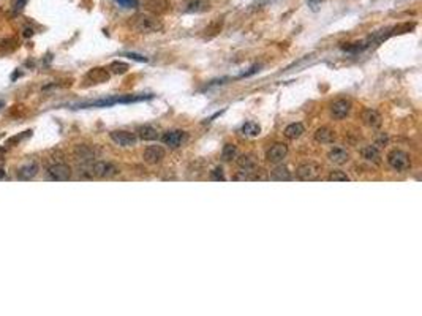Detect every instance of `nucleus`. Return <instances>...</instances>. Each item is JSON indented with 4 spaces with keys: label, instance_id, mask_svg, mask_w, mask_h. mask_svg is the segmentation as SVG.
<instances>
[{
    "label": "nucleus",
    "instance_id": "nucleus-1",
    "mask_svg": "<svg viewBox=\"0 0 422 316\" xmlns=\"http://www.w3.org/2000/svg\"><path fill=\"white\" fill-rule=\"evenodd\" d=\"M133 29L140 33H153L161 30V22L150 14H138L133 19Z\"/></svg>",
    "mask_w": 422,
    "mask_h": 316
},
{
    "label": "nucleus",
    "instance_id": "nucleus-2",
    "mask_svg": "<svg viewBox=\"0 0 422 316\" xmlns=\"http://www.w3.org/2000/svg\"><path fill=\"white\" fill-rule=\"evenodd\" d=\"M387 163H389V166L394 171H397V173H407L411 168L410 155L407 152L399 150V149H394L389 152V155H387Z\"/></svg>",
    "mask_w": 422,
    "mask_h": 316
},
{
    "label": "nucleus",
    "instance_id": "nucleus-3",
    "mask_svg": "<svg viewBox=\"0 0 422 316\" xmlns=\"http://www.w3.org/2000/svg\"><path fill=\"white\" fill-rule=\"evenodd\" d=\"M296 176L297 179L304 182H313L318 181L321 176V166L318 163H313V161H308V163H302L300 166H297L296 169Z\"/></svg>",
    "mask_w": 422,
    "mask_h": 316
},
{
    "label": "nucleus",
    "instance_id": "nucleus-4",
    "mask_svg": "<svg viewBox=\"0 0 422 316\" xmlns=\"http://www.w3.org/2000/svg\"><path fill=\"white\" fill-rule=\"evenodd\" d=\"M188 139V133L184 131V130H171V131H166L165 134L161 136V141L165 146L171 147V149H177L182 146L184 142H187Z\"/></svg>",
    "mask_w": 422,
    "mask_h": 316
},
{
    "label": "nucleus",
    "instance_id": "nucleus-5",
    "mask_svg": "<svg viewBox=\"0 0 422 316\" xmlns=\"http://www.w3.org/2000/svg\"><path fill=\"white\" fill-rule=\"evenodd\" d=\"M48 176L51 181L56 182H67L71 177V168L65 163H56L48 168Z\"/></svg>",
    "mask_w": 422,
    "mask_h": 316
},
{
    "label": "nucleus",
    "instance_id": "nucleus-6",
    "mask_svg": "<svg viewBox=\"0 0 422 316\" xmlns=\"http://www.w3.org/2000/svg\"><path fill=\"white\" fill-rule=\"evenodd\" d=\"M90 171H92V176L101 177V179L113 177V176L119 174V168L114 163H111V161H97V163L92 165Z\"/></svg>",
    "mask_w": 422,
    "mask_h": 316
},
{
    "label": "nucleus",
    "instance_id": "nucleus-7",
    "mask_svg": "<svg viewBox=\"0 0 422 316\" xmlns=\"http://www.w3.org/2000/svg\"><path fill=\"white\" fill-rule=\"evenodd\" d=\"M109 138L113 139L117 146L120 147H132L138 142V138L135 133L130 131H125V130H116V131H111L109 133Z\"/></svg>",
    "mask_w": 422,
    "mask_h": 316
},
{
    "label": "nucleus",
    "instance_id": "nucleus-8",
    "mask_svg": "<svg viewBox=\"0 0 422 316\" xmlns=\"http://www.w3.org/2000/svg\"><path fill=\"white\" fill-rule=\"evenodd\" d=\"M286 155H288V146L283 142H277V144H274L268 152H266V160H268L269 163L279 165L286 158Z\"/></svg>",
    "mask_w": 422,
    "mask_h": 316
},
{
    "label": "nucleus",
    "instance_id": "nucleus-9",
    "mask_svg": "<svg viewBox=\"0 0 422 316\" xmlns=\"http://www.w3.org/2000/svg\"><path fill=\"white\" fill-rule=\"evenodd\" d=\"M165 158V149L161 146H149L142 152V160L149 165H157Z\"/></svg>",
    "mask_w": 422,
    "mask_h": 316
},
{
    "label": "nucleus",
    "instance_id": "nucleus-10",
    "mask_svg": "<svg viewBox=\"0 0 422 316\" xmlns=\"http://www.w3.org/2000/svg\"><path fill=\"white\" fill-rule=\"evenodd\" d=\"M351 111V101L345 100V98H340L337 101H334L331 105V114L334 119H345Z\"/></svg>",
    "mask_w": 422,
    "mask_h": 316
},
{
    "label": "nucleus",
    "instance_id": "nucleus-11",
    "mask_svg": "<svg viewBox=\"0 0 422 316\" xmlns=\"http://www.w3.org/2000/svg\"><path fill=\"white\" fill-rule=\"evenodd\" d=\"M38 169H40L38 161L30 160L18 169V179L19 181H30V179H33L38 174Z\"/></svg>",
    "mask_w": 422,
    "mask_h": 316
},
{
    "label": "nucleus",
    "instance_id": "nucleus-12",
    "mask_svg": "<svg viewBox=\"0 0 422 316\" xmlns=\"http://www.w3.org/2000/svg\"><path fill=\"white\" fill-rule=\"evenodd\" d=\"M327 158H329V161H332L334 165H345L350 160V153L342 147H334L329 150V153H327Z\"/></svg>",
    "mask_w": 422,
    "mask_h": 316
},
{
    "label": "nucleus",
    "instance_id": "nucleus-13",
    "mask_svg": "<svg viewBox=\"0 0 422 316\" xmlns=\"http://www.w3.org/2000/svg\"><path fill=\"white\" fill-rule=\"evenodd\" d=\"M92 84H101V82H106L109 79V71L106 70V68H92V70L87 73V76H85Z\"/></svg>",
    "mask_w": 422,
    "mask_h": 316
},
{
    "label": "nucleus",
    "instance_id": "nucleus-14",
    "mask_svg": "<svg viewBox=\"0 0 422 316\" xmlns=\"http://www.w3.org/2000/svg\"><path fill=\"white\" fill-rule=\"evenodd\" d=\"M335 139V131L329 126H321L315 131V141L320 144H331Z\"/></svg>",
    "mask_w": 422,
    "mask_h": 316
},
{
    "label": "nucleus",
    "instance_id": "nucleus-15",
    "mask_svg": "<svg viewBox=\"0 0 422 316\" xmlns=\"http://www.w3.org/2000/svg\"><path fill=\"white\" fill-rule=\"evenodd\" d=\"M362 121L367 126L370 128H378L381 126V116L376 113L375 109H365L364 114H362Z\"/></svg>",
    "mask_w": 422,
    "mask_h": 316
},
{
    "label": "nucleus",
    "instance_id": "nucleus-16",
    "mask_svg": "<svg viewBox=\"0 0 422 316\" xmlns=\"http://www.w3.org/2000/svg\"><path fill=\"white\" fill-rule=\"evenodd\" d=\"M138 136L142 139V141H155L158 139V130L157 128H153L150 125H142L138 128Z\"/></svg>",
    "mask_w": 422,
    "mask_h": 316
},
{
    "label": "nucleus",
    "instance_id": "nucleus-17",
    "mask_svg": "<svg viewBox=\"0 0 422 316\" xmlns=\"http://www.w3.org/2000/svg\"><path fill=\"white\" fill-rule=\"evenodd\" d=\"M237 166L242 169V171H245V173H252V171L255 169V168H258V163H256V160L252 157V155H240L239 158H237Z\"/></svg>",
    "mask_w": 422,
    "mask_h": 316
},
{
    "label": "nucleus",
    "instance_id": "nucleus-18",
    "mask_svg": "<svg viewBox=\"0 0 422 316\" xmlns=\"http://www.w3.org/2000/svg\"><path fill=\"white\" fill-rule=\"evenodd\" d=\"M304 133H305V128H304L302 124H299V122L291 124V125H288V126L285 128V136H286L288 139H297V138H300V136H302Z\"/></svg>",
    "mask_w": 422,
    "mask_h": 316
},
{
    "label": "nucleus",
    "instance_id": "nucleus-19",
    "mask_svg": "<svg viewBox=\"0 0 422 316\" xmlns=\"http://www.w3.org/2000/svg\"><path fill=\"white\" fill-rule=\"evenodd\" d=\"M362 157L367 160V161H372V163H380V158H381V155H380V150H378V147H375V146H365L364 149H362Z\"/></svg>",
    "mask_w": 422,
    "mask_h": 316
},
{
    "label": "nucleus",
    "instance_id": "nucleus-20",
    "mask_svg": "<svg viewBox=\"0 0 422 316\" xmlns=\"http://www.w3.org/2000/svg\"><path fill=\"white\" fill-rule=\"evenodd\" d=\"M272 181H291L292 179V176H291V173H289V169L286 168V166H277L275 168L272 173H271V176H269Z\"/></svg>",
    "mask_w": 422,
    "mask_h": 316
},
{
    "label": "nucleus",
    "instance_id": "nucleus-21",
    "mask_svg": "<svg viewBox=\"0 0 422 316\" xmlns=\"http://www.w3.org/2000/svg\"><path fill=\"white\" fill-rule=\"evenodd\" d=\"M240 131H242V134H245V136H252V138H255V136H258L261 133V126L255 122H245L242 125V130Z\"/></svg>",
    "mask_w": 422,
    "mask_h": 316
},
{
    "label": "nucleus",
    "instance_id": "nucleus-22",
    "mask_svg": "<svg viewBox=\"0 0 422 316\" xmlns=\"http://www.w3.org/2000/svg\"><path fill=\"white\" fill-rule=\"evenodd\" d=\"M237 157V149L234 144H226L225 147H223V152H221V158L225 161H231L232 158Z\"/></svg>",
    "mask_w": 422,
    "mask_h": 316
},
{
    "label": "nucleus",
    "instance_id": "nucleus-23",
    "mask_svg": "<svg viewBox=\"0 0 422 316\" xmlns=\"http://www.w3.org/2000/svg\"><path fill=\"white\" fill-rule=\"evenodd\" d=\"M327 181L329 182H350V177L347 173L337 169V171H332V173L327 176Z\"/></svg>",
    "mask_w": 422,
    "mask_h": 316
},
{
    "label": "nucleus",
    "instance_id": "nucleus-24",
    "mask_svg": "<svg viewBox=\"0 0 422 316\" xmlns=\"http://www.w3.org/2000/svg\"><path fill=\"white\" fill-rule=\"evenodd\" d=\"M128 63H125V62H120V61H114L113 63L109 65V70L113 71L114 74H124V73H127L128 71Z\"/></svg>",
    "mask_w": 422,
    "mask_h": 316
},
{
    "label": "nucleus",
    "instance_id": "nucleus-25",
    "mask_svg": "<svg viewBox=\"0 0 422 316\" xmlns=\"http://www.w3.org/2000/svg\"><path fill=\"white\" fill-rule=\"evenodd\" d=\"M206 8H208V3H206L204 0H195V2L188 3L187 11H190V13H200V11H204Z\"/></svg>",
    "mask_w": 422,
    "mask_h": 316
},
{
    "label": "nucleus",
    "instance_id": "nucleus-26",
    "mask_svg": "<svg viewBox=\"0 0 422 316\" xmlns=\"http://www.w3.org/2000/svg\"><path fill=\"white\" fill-rule=\"evenodd\" d=\"M211 177H212V181H225V174H223V169H221V168H215V169L212 171Z\"/></svg>",
    "mask_w": 422,
    "mask_h": 316
},
{
    "label": "nucleus",
    "instance_id": "nucleus-27",
    "mask_svg": "<svg viewBox=\"0 0 422 316\" xmlns=\"http://www.w3.org/2000/svg\"><path fill=\"white\" fill-rule=\"evenodd\" d=\"M116 2L119 3V6H122V8H136V5H138L136 0H116Z\"/></svg>",
    "mask_w": 422,
    "mask_h": 316
},
{
    "label": "nucleus",
    "instance_id": "nucleus-28",
    "mask_svg": "<svg viewBox=\"0 0 422 316\" xmlns=\"http://www.w3.org/2000/svg\"><path fill=\"white\" fill-rule=\"evenodd\" d=\"M127 57H130V59H133V61H138V62H147V59L145 57H142V56H138V54H132V53H128V54H125Z\"/></svg>",
    "mask_w": 422,
    "mask_h": 316
},
{
    "label": "nucleus",
    "instance_id": "nucleus-29",
    "mask_svg": "<svg viewBox=\"0 0 422 316\" xmlns=\"http://www.w3.org/2000/svg\"><path fill=\"white\" fill-rule=\"evenodd\" d=\"M24 3H25V0H18V2H16V5H14V11H21L22 6H24Z\"/></svg>",
    "mask_w": 422,
    "mask_h": 316
},
{
    "label": "nucleus",
    "instance_id": "nucleus-30",
    "mask_svg": "<svg viewBox=\"0 0 422 316\" xmlns=\"http://www.w3.org/2000/svg\"><path fill=\"white\" fill-rule=\"evenodd\" d=\"M24 35H25V37H30V35H32V30H30V29L24 30Z\"/></svg>",
    "mask_w": 422,
    "mask_h": 316
},
{
    "label": "nucleus",
    "instance_id": "nucleus-31",
    "mask_svg": "<svg viewBox=\"0 0 422 316\" xmlns=\"http://www.w3.org/2000/svg\"><path fill=\"white\" fill-rule=\"evenodd\" d=\"M3 106H5V103H3V101H0V109H2Z\"/></svg>",
    "mask_w": 422,
    "mask_h": 316
}]
</instances>
